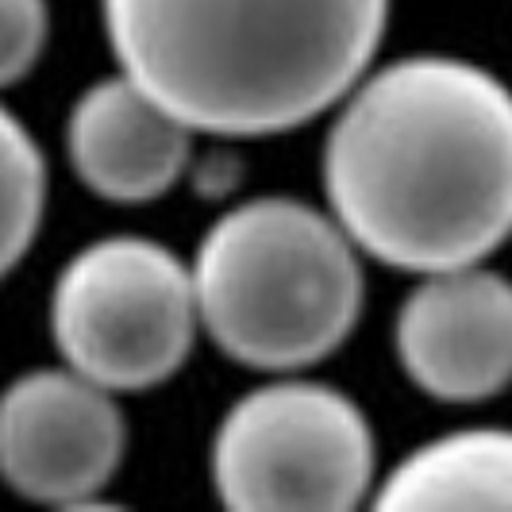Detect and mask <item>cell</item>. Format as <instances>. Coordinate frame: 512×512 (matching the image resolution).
<instances>
[{
	"label": "cell",
	"instance_id": "6da1fadb",
	"mask_svg": "<svg viewBox=\"0 0 512 512\" xmlns=\"http://www.w3.org/2000/svg\"><path fill=\"white\" fill-rule=\"evenodd\" d=\"M339 101L324 193L359 251L436 274L501 247L512 220V104L497 77L416 54L362 74Z\"/></svg>",
	"mask_w": 512,
	"mask_h": 512
},
{
	"label": "cell",
	"instance_id": "7a4b0ae2",
	"mask_svg": "<svg viewBox=\"0 0 512 512\" xmlns=\"http://www.w3.org/2000/svg\"><path fill=\"white\" fill-rule=\"evenodd\" d=\"M147 97L212 135H274L328 112L382 47L389 0H101Z\"/></svg>",
	"mask_w": 512,
	"mask_h": 512
},
{
	"label": "cell",
	"instance_id": "3957f363",
	"mask_svg": "<svg viewBox=\"0 0 512 512\" xmlns=\"http://www.w3.org/2000/svg\"><path fill=\"white\" fill-rule=\"evenodd\" d=\"M197 324L239 366L305 370L362 316L359 247L305 201L262 197L224 212L189 266Z\"/></svg>",
	"mask_w": 512,
	"mask_h": 512
},
{
	"label": "cell",
	"instance_id": "277c9868",
	"mask_svg": "<svg viewBox=\"0 0 512 512\" xmlns=\"http://www.w3.org/2000/svg\"><path fill=\"white\" fill-rule=\"evenodd\" d=\"M189 266L143 235L81 247L51 293L58 355L108 393H139L174 378L197 339Z\"/></svg>",
	"mask_w": 512,
	"mask_h": 512
},
{
	"label": "cell",
	"instance_id": "5b68a950",
	"mask_svg": "<svg viewBox=\"0 0 512 512\" xmlns=\"http://www.w3.org/2000/svg\"><path fill=\"white\" fill-rule=\"evenodd\" d=\"M374 436L332 385L270 382L239 397L212 439V486L239 512H347L374 486Z\"/></svg>",
	"mask_w": 512,
	"mask_h": 512
},
{
	"label": "cell",
	"instance_id": "8992f818",
	"mask_svg": "<svg viewBox=\"0 0 512 512\" xmlns=\"http://www.w3.org/2000/svg\"><path fill=\"white\" fill-rule=\"evenodd\" d=\"M128 428L116 393L77 370H31L0 393V478L39 505L85 509L120 470Z\"/></svg>",
	"mask_w": 512,
	"mask_h": 512
},
{
	"label": "cell",
	"instance_id": "52a82bcc",
	"mask_svg": "<svg viewBox=\"0 0 512 512\" xmlns=\"http://www.w3.org/2000/svg\"><path fill=\"white\" fill-rule=\"evenodd\" d=\"M397 359L428 397L474 405L512 370L509 282L482 262L424 274L397 312Z\"/></svg>",
	"mask_w": 512,
	"mask_h": 512
},
{
	"label": "cell",
	"instance_id": "ba28073f",
	"mask_svg": "<svg viewBox=\"0 0 512 512\" xmlns=\"http://www.w3.org/2000/svg\"><path fill=\"white\" fill-rule=\"evenodd\" d=\"M66 154L77 181L116 205L170 193L189 166L193 128L147 97L131 77L89 85L66 120Z\"/></svg>",
	"mask_w": 512,
	"mask_h": 512
},
{
	"label": "cell",
	"instance_id": "9c48e42d",
	"mask_svg": "<svg viewBox=\"0 0 512 512\" xmlns=\"http://www.w3.org/2000/svg\"><path fill=\"white\" fill-rule=\"evenodd\" d=\"M378 509H482L512 505V439L497 428L439 436L374 482Z\"/></svg>",
	"mask_w": 512,
	"mask_h": 512
},
{
	"label": "cell",
	"instance_id": "30bf717a",
	"mask_svg": "<svg viewBox=\"0 0 512 512\" xmlns=\"http://www.w3.org/2000/svg\"><path fill=\"white\" fill-rule=\"evenodd\" d=\"M47 205V166L31 131L0 104V278L27 255Z\"/></svg>",
	"mask_w": 512,
	"mask_h": 512
},
{
	"label": "cell",
	"instance_id": "8fae6325",
	"mask_svg": "<svg viewBox=\"0 0 512 512\" xmlns=\"http://www.w3.org/2000/svg\"><path fill=\"white\" fill-rule=\"evenodd\" d=\"M47 0H0V89L20 81L47 47Z\"/></svg>",
	"mask_w": 512,
	"mask_h": 512
}]
</instances>
